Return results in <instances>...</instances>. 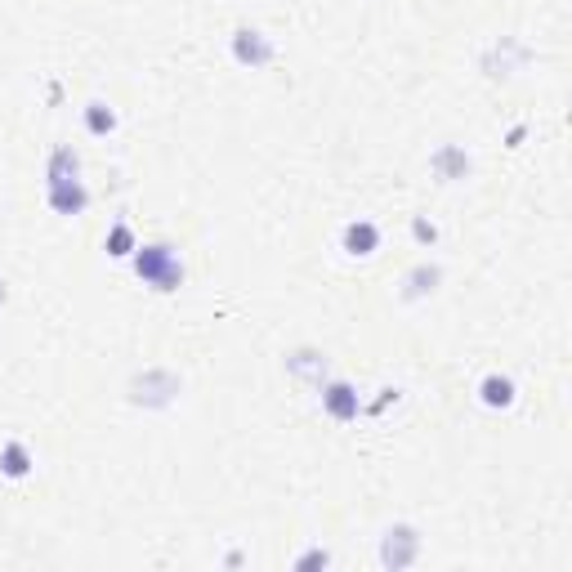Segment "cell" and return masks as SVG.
Returning <instances> with one entry per match:
<instances>
[{"label": "cell", "mask_w": 572, "mask_h": 572, "mask_svg": "<svg viewBox=\"0 0 572 572\" xmlns=\"http://www.w3.org/2000/svg\"><path fill=\"white\" fill-rule=\"evenodd\" d=\"M429 166H434V175L443 179V184H456V179H465L470 175V152L461 148V143H443V148L434 152V157H429Z\"/></svg>", "instance_id": "cell-8"}, {"label": "cell", "mask_w": 572, "mask_h": 572, "mask_svg": "<svg viewBox=\"0 0 572 572\" xmlns=\"http://www.w3.org/2000/svg\"><path fill=\"white\" fill-rule=\"evenodd\" d=\"M130 389H148V394H135L130 403H139V407H170L179 398V376H175V371H166V367H148Z\"/></svg>", "instance_id": "cell-6"}, {"label": "cell", "mask_w": 572, "mask_h": 572, "mask_svg": "<svg viewBox=\"0 0 572 572\" xmlns=\"http://www.w3.org/2000/svg\"><path fill=\"white\" fill-rule=\"evenodd\" d=\"M45 202H50L54 215H68V219L90 206V188L81 179V157L68 143L50 148V157H45Z\"/></svg>", "instance_id": "cell-1"}, {"label": "cell", "mask_w": 572, "mask_h": 572, "mask_svg": "<svg viewBox=\"0 0 572 572\" xmlns=\"http://www.w3.org/2000/svg\"><path fill=\"white\" fill-rule=\"evenodd\" d=\"M412 237H416L421 246H434V242H438V224H429L425 215H416V219H412Z\"/></svg>", "instance_id": "cell-14"}, {"label": "cell", "mask_w": 572, "mask_h": 572, "mask_svg": "<svg viewBox=\"0 0 572 572\" xmlns=\"http://www.w3.org/2000/svg\"><path fill=\"white\" fill-rule=\"evenodd\" d=\"M130 264H135L139 282L152 286V291H161V295L184 286V260H179V251L170 242H139L135 255H130Z\"/></svg>", "instance_id": "cell-2"}, {"label": "cell", "mask_w": 572, "mask_h": 572, "mask_svg": "<svg viewBox=\"0 0 572 572\" xmlns=\"http://www.w3.org/2000/svg\"><path fill=\"white\" fill-rule=\"evenodd\" d=\"M340 251L354 255V260H371L380 251V224L376 219H349L340 228Z\"/></svg>", "instance_id": "cell-7"}, {"label": "cell", "mask_w": 572, "mask_h": 572, "mask_svg": "<svg viewBox=\"0 0 572 572\" xmlns=\"http://www.w3.org/2000/svg\"><path fill=\"white\" fill-rule=\"evenodd\" d=\"M135 246H139V237H135V228H130V224H112L108 228V242H103V251H108L112 260H130V255H135Z\"/></svg>", "instance_id": "cell-13"}, {"label": "cell", "mask_w": 572, "mask_h": 572, "mask_svg": "<svg viewBox=\"0 0 572 572\" xmlns=\"http://www.w3.org/2000/svg\"><path fill=\"white\" fill-rule=\"evenodd\" d=\"M479 398H483V407H514V380L492 371V376H483Z\"/></svg>", "instance_id": "cell-12"}, {"label": "cell", "mask_w": 572, "mask_h": 572, "mask_svg": "<svg viewBox=\"0 0 572 572\" xmlns=\"http://www.w3.org/2000/svg\"><path fill=\"white\" fill-rule=\"evenodd\" d=\"M0 304H5V278H0Z\"/></svg>", "instance_id": "cell-16"}, {"label": "cell", "mask_w": 572, "mask_h": 572, "mask_svg": "<svg viewBox=\"0 0 572 572\" xmlns=\"http://www.w3.org/2000/svg\"><path fill=\"white\" fill-rule=\"evenodd\" d=\"M81 121H85V130H90L94 139H108L112 130H117V112H112V103H103V99H90L81 108Z\"/></svg>", "instance_id": "cell-11"}, {"label": "cell", "mask_w": 572, "mask_h": 572, "mask_svg": "<svg viewBox=\"0 0 572 572\" xmlns=\"http://www.w3.org/2000/svg\"><path fill=\"white\" fill-rule=\"evenodd\" d=\"M228 54H233L237 68H251V72H264L273 59H278V45H273V36H264L260 27H233V36H228Z\"/></svg>", "instance_id": "cell-3"}, {"label": "cell", "mask_w": 572, "mask_h": 572, "mask_svg": "<svg viewBox=\"0 0 572 572\" xmlns=\"http://www.w3.org/2000/svg\"><path fill=\"white\" fill-rule=\"evenodd\" d=\"M438 282H443V269H438V264H429V260H421V264H416V269L403 278V300H407V304L425 300V295L438 291Z\"/></svg>", "instance_id": "cell-10"}, {"label": "cell", "mask_w": 572, "mask_h": 572, "mask_svg": "<svg viewBox=\"0 0 572 572\" xmlns=\"http://www.w3.org/2000/svg\"><path fill=\"white\" fill-rule=\"evenodd\" d=\"M416 555H421V532H416L412 523H394V528H385V537H380V564L385 568H407V564H416Z\"/></svg>", "instance_id": "cell-4"}, {"label": "cell", "mask_w": 572, "mask_h": 572, "mask_svg": "<svg viewBox=\"0 0 572 572\" xmlns=\"http://www.w3.org/2000/svg\"><path fill=\"white\" fill-rule=\"evenodd\" d=\"M36 470V452L32 447L23 443V438H5V443H0V474H5V479H27V474Z\"/></svg>", "instance_id": "cell-9"}, {"label": "cell", "mask_w": 572, "mask_h": 572, "mask_svg": "<svg viewBox=\"0 0 572 572\" xmlns=\"http://www.w3.org/2000/svg\"><path fill=\"white\" fill-rule=\"evenodd\" d=\"M331 564V555L327 550H309V555H300L295 559V568H327Z\"/></svg>", "instance_id": "cell-15"}, {"label": "cell", "mask_w": 572, "mask_h": 572, "mask_svg": "<svg viewBox=\"0 0 572 572\" xmlns=\"http://www.w3.org/2000/svg\"><path fill=\"white\" fill-rule=\"evenodd\" d=\"M318 398H322V412H327L336 425L358 421V412H362V394L349 385V380H322Z\"/></svg>", "instance_id": "cell-5"}]
</instances>
